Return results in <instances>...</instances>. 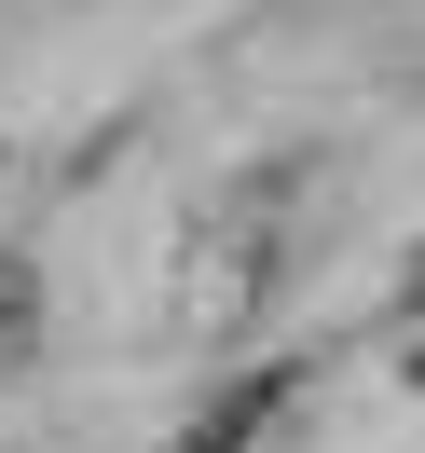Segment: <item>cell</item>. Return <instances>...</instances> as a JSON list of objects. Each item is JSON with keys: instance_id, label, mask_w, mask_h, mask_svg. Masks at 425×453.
<instances>
[{"instance_id": "6da1fadb", "label": "cell", "mask_w": 425, "mask_h": 453, "mask_svg": "<svg viewBox=\"0 0 425 453\" xmlns=\"http://www.w3.org/2000/svg\"><path fill=\"white\" fill-rule=\"evenodd\" d=\"M275 206H288V179H247L193 234V248H220V261H193V330H247V303L275 288Z\"/></svg>"}, {"instance_id": "7a4b0ae2", "label": "cell", "mask_w": 425, "mask_h": 453, "mask_svg": "<svg viewBox=\"0 0 425 453\" xmlns=\"http://www.w3.org/2000/svg\"><path fill=\"white\" fill-rule=\"evenodd\" d=\"M288 398H302V385H288V371H247V385H233V398H220V412H206V426H193V440H178V453H275V426H288Z\"/></svg>"}, {"instance_id": "3957f363", "label": "cell", "mask_w": 425, "mask_h": 453, "mask_svg": "<svg viewBox=\"0 0 425 453\" xmlns=\"http://www.w3.org/2000/svg\"><path fill=\"white\" fill-rule=\"evenodd\" d=\"M28 330H42V288H28V261H0V357H28Z\"/></svg>"}, {"instance_id": "277c9868", "label": "cell", "mask_w": 425, "mask_h": 453, "mask_svg": "<svg viewBox=\"0 0 425 453\" xmlns=\"http://www.w3.org/2000/svg\"><path fill=\"white\" fill-rule=\"evenodd\" d=\"M412 303H425V261H412Z\"/></svg>"}]
</instances>
